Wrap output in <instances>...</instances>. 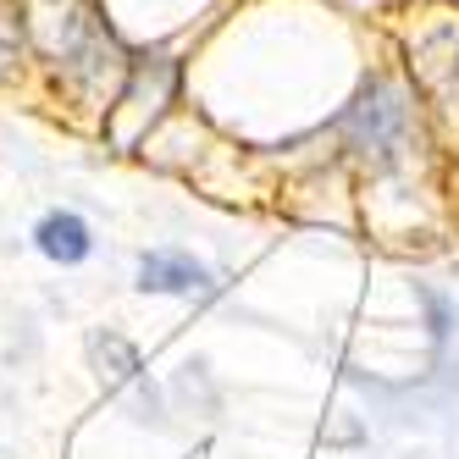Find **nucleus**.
<instances>
[{"instance_id": "f03ea898", "label": "nucleus", "mask_w": 459, "mask_h": 459, "mask_svg": "<svg viewBox=\"0 0 459 459\" xmlns=\"http://www.w3.org/2000/svg\"><path fill=\"white\" fill-rule=\"evenodd\" d=\"M139 288L144 293H205L211 272L200 266V260L178 255V249H150L139 260Z\"/></svg>"}, {"instance_id": "7ed1b4c3", "label": "nucleus", "mask_w": 459, "mask_h": 459, "mask_svg": "<svg viewBox=\"0 0 459 459\" xmlns=\"http://www.w3.org/2000/svg\"><path fill=\"white\" fill-rule=\"evenodd\" d=\"M34 244H39L45 260H56V266H78V260H89V249H94V233H89V221L78 211H50L34 227Z\"/></svg>"}, {"instance_id": "20e7f679", "label": "nucleus", "mask_w": 459, "mask_h": 459, "mask_svg": "<svg viewBox=\"0 0 459 459\" xmlns=\"http://www.w3.org/2000/svg\"><path fill=\"white\" fill-rule=\"evenodd\" d=\"M22 12L17 6H6V0H0V78L12 73V61H17V50H22Z\"/></svg>"}, {"instance_id": "f257e3e1", "label": "nucleus", "mask_w": 459, "mask_h": 459, "mask_svg": "<svg viewBox=\"0 0 459 459\" xmlns=\"http://www.w3.org/2000/svg\"><path fill=\"white\" fill-rule=\"evenodd\" d=\"M404 127H410V106H404V94H399L393 78H371L366 89H359V100L349 106L354 144L366 150V155H377V160L393 155V144L404 139Z\"/></svg>"}]
</instances>
